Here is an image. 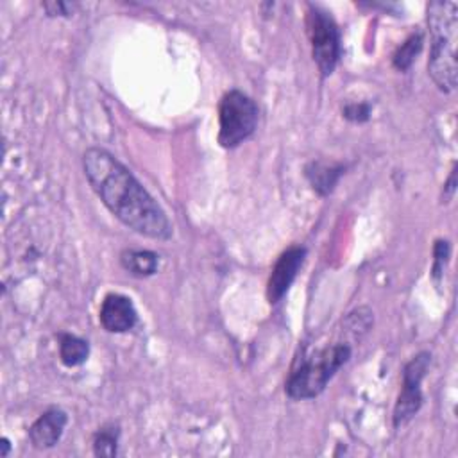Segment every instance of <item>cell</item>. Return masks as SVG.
<instances>
[{"instance_id": "6", "label": "cell", "mask_w": 458, "mask_h": 458, "mask_svg": "<svg viewBox=\"0 0 458 458\" xmlns=\"http://www.w3.org/2000/svg\"><path fill=\"white\" fill-rule=\"evenodd\" d=\"M431 365V354L428 351L417 352L403 369V385L401 392L397 395L394 413H392V422L394 428L399 429L406 426L415 413L422 406V388L420 383Z\"/></svg>"}, {"instance_id": "13", "label": "cell", "mask_w": 458, "mask_h": 458, "mask_svg": "<svg viewBox=\"0 0 458 458\" xmlns=\"http://www.w3.org/2000/svg\"><path fill=\"white\" fill-rule=\"evenodd\" d=\"M422 43H424V36L420 30L411 32L403 43L401 47H397V50L392 55V66L397 72H408L413 64V61L417 59V55L422 50Z\"/></svg>"}, {"instance_id": "2", "label": "cell", "mask_w": 458, "mask_h": 458, "mask_svg": "<svg viewBox=\"0 0 458 458\" xmlns=\"http://www.w3.org/2000/svg\"><path fill=\"white\" fill-rule=\"evenodd\" d=\"M429 29L428 73L444 93L456 89V41H458V5L454 2L435 0L426 5Z\"/></svg>"}, {"instance_id": "7", "label": "cell", "mask_w": 458, "mask_h": 458, "mask_svg": "<svg viewBox=\"0 0 458 458\" xmlns=\"http://www.w3.org/2000/svg\"><path fill=\"white\" fill-rule=\"evenodd\" d=\"M304 258L306 247L302 245H292L277 258L267 283V299L270 304H277L290 290L304 263Z\"/></svg>"}, {"instance_id": "14", "label": "cell", "mask_w": 458, "mask_h": 458, "mask_svg": "<svg viewBox=\"0 0 458 458\" xmlns=\"http://www.w3.org/2000/svg\"><path fill=\"white\" fill-rule=\"evenodd\" d=\"M120 428L114 424H106L93 435V454L102 458H113L118 454Z\"/></svg>"}, {"instance_id": "15", "label": "cell", "mask_w": 458, "mask_h": 458, "mask_svg": "<svg viewBox=\"0 0 458 458\" xmlns=\"http://www.w3.org/2000/svg\"><path fill=\"white\" fill-rule=\"evenodd\" d=\"M449 254H451L449 240H444V238L437 240L433 245V265H431V279L435 286H440L444 279V270L449 261Z\"/></svg>"}, {"instance_id": "10", "label": "cell", "mask_w": 458, "mask_h": 458, "mask_svg": "<svg viewBox=\"0 0 458 458\" xmlns=\"http://www.w3.org/2000/svg\"><path fill=\"white\" fill-rule=\"evenodd\" d=\"M344 174H345V165L329 163L324 159L310 161L304 166V177L308 179L311 190L318 197H327L329 193H333L335 186L338 184V181Z\"/></svg>"}, {"instance_id": "19", "label": "cell", "mask_w": 458, "mask_h": 458, "mask_svg": "<svg viewBox=\"0 0 458 458\" xmlns=\"http://www.w3.org/2000/svg\"><path fill=\"white\" fill-rule=\"evenodd\" d=\"M0 458H7V454H9V451H11V442L4 437L2 438V444H0Z\"/></svg>"}, {"instance_id": "8", "label": "cell", "mask_w": 458, "mask_h": 458, "mask_svg": "<svg viewBox=\"0 0 458 458\" xmlns=\"http://www.w3.org/2000/svg\"><path fill=\"white\" fill-rule=\"evenodd\" d=\"M98 320L109 333H127L136 326L138 311L127 295L107 293L100 304Z\"/></svg>"}, {"instance_id": "11", "label": "cell", "mask_w": 458, "mask_h": 458, "mask_svg": "<svg viewBox=\"0 0 458 458\" xmlns=\"http://www.w3.org/2000/svg\"><path fill=\"white\" fill-rule=\"evenodd\" d=\"M120 265L136 277H148L157 272L159 256L147 249H125L120 254Z\"/></svg>"}, {"instance_id": "3", "label": "cell", "mask_w": 458, "mask_h": 458, "mask_svg": "<svg viewBox=\"0 0 458 458\" xmlns=\"http://www.w3.org/2000/svg\"><path fill=\"white\" fill-rule=\"evenodd\" d=\"M352 347L347 342H336L313 352H302L295 360L284 392L293 401H306L320 395L333 376L351 360Z\"/></svg>"}, {"instance_id": "5", "label": "cell", "mask_w": 458, "mask_h": 458, "mask_svg": "<svg viewBox=\"0 0 458 458\" xmlns=\"http://www.w3.org/2000/svg\"><path fill=\"white\" fill-rule=\"evenodd\" d=\"M308 36L311 55L320 77H329L340 61V29L327 9L318 4H308Z\"/></svg>"}, {"instance_id": "4", "label": "cell", "mask_w": 458, "mask_h": 458, "mask_svg": "<svg viewBox=\"0 0 458 458\" xmlns=\"http://www.w3.org/2000/svg\"><path fill=\"white\" fill-rule=\"evenodd\" d=\"M259 109L256 102L240 89H229L218 104V143L224 148H236L250 138L258 127Z\"/></svg>"}, {"instance_id": "16", "label": "cell", "mask_w": 458, "mask_h": 458, "mask_svg": "<svg viewBox=\"0 0 458 458\" xmlns=\"http://www.w3.org/2000/svg\"><path fill=\"white\" fill-rule=\"evenodd\" d=\"M372 104L370 102H347L342 107V116L352 123H365L370 118Z\"/></svg>"}, {"instance_id": "9", "label": "cell", "mask_w": 458, "mask_h": 458, "mask_svg": "<svg viewBox=\"0 0 458 458\" xmlns=\"http://www.w3.org/2000/svg\"><path fill=\"white\" fill-rule=\"evenodd\" d=\"M66 424L68 413L64 410L54 406L43 411L29 428V440L32 447L41 451L54 447L61 440Z\"/></svg>"}, {"instance_id": "12", "label": "cell", "mask_w": 458, "mask_h": 458, "mask_svg": "<svg viewBox=\"0 0 458 458\" xmlns=\"http://www.w3.org/2000/svg\"><path fill=\"white\" fill-rule=\"evenodd\" d=\"M89 356V344L75 335L61 333L59 335V360L66 367H79Z\"/></svg>"}, {"instance_id": "17", "label": "cell", "mask_w": 458, "mask_h": 458, "mask_svg": "<svg viewBox=\"0 0 458 458\" xmlns=\"http://www.w3.org/2000/svg\"><path fill=\"white\" fill-rule=\"evenodd\" d=\"M75 4L70 2H45L43 9L48 16H72L75 11Z\"/></svg>"}, {"instance_id": "1", "label": "cell", "mask_w": 458, "mask_h": 458, "mask_svg": "<svg viewBox=\"0 0 458 458\" xmlns=\"http://www.w3.org/2000/svg\"><path fill=\"white\" fill-rule=\"evenodd\" d=\"M82 170L95 195L125 227L152 240L172 238V224L163 208L111 152L88 148L82 154Z\"/></svg>"}, {"instance_id": "18", "label": "cell", "mask_w": 458, "mask_h": 458, "mask_svg": "<svg viewBox=\"0 0 458 458\" xmlns=\"http://www.w3.org/2000/svg\"><path fill=\"white\" fill-rule=\"evenodd\" d=\"M454 191H456V163L453 165V168L449 172V177H447V181L444 184V202L451 200Z\"/></svg>"}]
</instances>
